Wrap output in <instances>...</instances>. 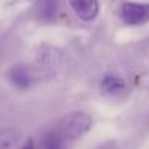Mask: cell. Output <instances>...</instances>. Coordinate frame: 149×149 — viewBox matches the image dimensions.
I'll list each match as a JSON object with an SVG mask.
<instances>
[{
	"mask_svg": "<svg viewBox=\"0 0 149 149\" xmlns=\"http://www.w3.org/2000/svg\"><path fill=\"white\" fill-rule=\"evenodd\" d=\"M91 127V117L85 112H72L68 114L59 122L58 133L64 139H77L84 136Z\"/></svg>",
	"mask_w": 149,
	"mask_h": 149,
	"instance_id": "obj_1",
	"label": "cell"
},
{
	"mask_svg": "<svg viewBox=\"0 0 149 149\" xmlns=\"http://www.w3.org/2000/svg\"><path fill=\"white\" fill-rule=\"evenodd\" d=\"M122 19L127 24L138 26L149 21V3H133V2H125L122 5Z\"/></svg>",
	"mask_w": 149,
	"mask_h": 149,
	"instance_id": "obj_2",
	"label": "cell"
},
{
	"mask_svg": "<svg viewBox=\"0 0 149 149\" xmlns=\"http://www.w3.org/2000/svg\"><path fill=\"white\" fill-rule=\"evenodd\" d=\"M69 3H71L72 10L75 11V15L84 21L95 19L100 11L98 0H69Z\"/></svg>",
	"mask_w": 149,
	"mask_h": 149,
	"instance_id": "obj_3",
	"label": "cell"
},
{
	"mask_svg": "<svg viewBox=\"0 0 149 149\" xmlns=\"http://www.w3.org/2000/svg\"><path fill=\"white\" fill-rule=\"evenodd\" d=\"M8 77H10L11 84L16 85L18 88H27L31 85V82H32V79H31V74H29V69L26 68V66H13V68L10 69V74H8Z\"/></svg>",
	"mask_w": 149,
	"mask_h": 149,
	"instance_id": "obj_4",
	"label": "cell"
},
{
	"mask_svg": "<svg viewBox=\"0 0 149 149\" xmlns=\"http://www.w3.org/2000/svg\"><path fill=\"white\" fill-rule=\"evenodd\" d=\"M101 90L106 95H116L125 90V82L123 79L117 77V75H106L101 82Z\"/></svg>",
	"mask_w": 149,
	"mask_h": 149,
	"instance_id": "obj_5",
	"label": "cell"
},
{
	"mask_svg": "<svg viewBox=\"0 0 149 149\" xmlns=\"http://www.w3.org/2000/svg\"><path fill=\"white\" fill-rule=\"evenodd\" d=\"M42 149H66L64 138L58 132H50L42 138Z\"/></svg>",
	"mask_w": 149,
	"mask_h": 149,
	"instance_id": "obj_6",
	"label": "cell"
},
{
	"mask_svg": "<svg viewBox=\"0 0 149 149\" xmlns=\"http://www.w3.org/2000/svg\"><path fill=\"white\" fill-rule=\"evenodd\" d=\"M19 139V132L13 128L0 130V149H8L13 144H16Z\"/></svg>",
	"mask_w": 149,
	"mask_h": 149,
	"instance_id": "obj_7",
	"label": "cell"
},
{
	"mask_svg": "<svg viewBox=\"0 0 149 149\" xmlns=\"http://www.w3.org/2000/svg\"><path fill=\"white\" fill-rule=\"evenodd\" d=\"M39 11L42 18H53L56 13V0H40Z\"/></svg>",
	"mask_w": 149,
	"mask_h": 149,
	"instance_id": "obj_8",
	"label": "cell"
},
{
	"mask_svg": "<svg viewBox=\"0 0 149 149\" xmlns=\"http://www.w3.org/2000/svg\"><path fill=\"white\" fill-rule=\"evenodd\" d=\"M19 149H36V144H34V141H32V139H27V141L24 143V144L21 146Z\"/></svg>",
	"mask_w": 149,
	"mask_h": 149,
	"instance_id": "obj_9",
	"label": "cell"
}]
</instances>
